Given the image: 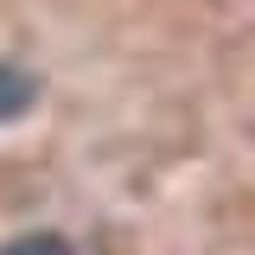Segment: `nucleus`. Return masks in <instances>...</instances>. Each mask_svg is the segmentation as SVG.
I'll use <instances>...</instances> for the list:
<instances>
[{
  "label": "nucleus",
  "instance_id": "nucleus-2",
  "mask_svg": "<svg viewBox=\"0 0 255 255\" xmlns=\"http://www.w3.org/2000/svg\"><path fill=\"white\" fill-rule=\"evenodd\" d=\"M0 255H70V243H64V236H51V230H38V236H19V243H6Z\"/></svg>",
  "mask_w": 255,
  "mask_h": 255
},
{
  "label": "nucleus",
  "instance_id": "nucleus-1",
  "mask_svg": "<svg viewBox=\"0 0 255 255\" xmlns=\"http://www.w3.org/2000/svg\"><path fill=\"white\" fill-rule=\"evenodd\" d=\"M32 96H38V83H32L26 70H13V64H0V122H13L19 109H32Z\"/></svg>",
  "mask_w": 255,
  "mask_h": 255
}]
</instances>
